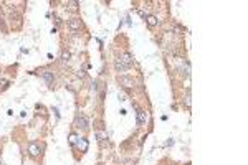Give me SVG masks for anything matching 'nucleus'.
<instances>
[{"label":"nucleus","mask_w":248,"mask_h":165,"mask_svg":"<svg viewBox=\"0 0 248 165\" xmlns=\"http://www.w3.org/2000/svg\"><path fill=\"white\" fill-rule=\"evenodd\" d=\"M119 60H121V61H123L126 66H128V68H131V66H132V56H131L129 53L121 55V56H119Z\"/></svg>","instance_id":"7"},{"label":"nucleus","mask_w":248,"mask_h":165,"mask_svg":"<svg viewBox=\"0 0 248 165\" xmlns=\"http://www.w3.org/2000/svg\"><path fill=\"white\" fill-rule=\"evenodd\" d=\"M146 121H147V112L142 109H137V124L142 126V124H146Z\"/></svg>","instance_id":"5"},{"label":"nucleus","mask_w":248,"mask_h":165,"mask_svg":"<svg viewBox=\"0 0 248 165\" xmlns=\"http://www.w3.org/2000/svg\"><path fill=\"white\" fill-rule=\"evenodd\" d=\"M42 76H43V79H45V83H47L48 86L53 84V79H55V78H53V73H50V71H45Z\"/></svg>","instance_id":"8"},{"label":"nucleus","mask_w":248,"mask_h":165,"mask_svg":"<svg viewBox=\"0 0 248 165\" xmlns=\"http://www.w3.org/2000/svg\"><path fill=\"white\" fill-rule=\"evenodd\" d=\"M76 140H78V135H76V134H71V135H70V144H71L73 147H74V144H76Z\"/></svg>","instance_id":"12"},{"label":"nucleus","mask_w":248,"mask_h":165,"mask_svg":"<svg viewBox=\"0 0 248 165\" xmlns=\"http://www.w3.org/2000/svg\"><path fill=\"white\" fill-rule=\"evenodd\" d=\"M116 69H117V71H128L129 68H128L126 65H124L123 61H121L119 58H117V60H116Z\"/></svg>","instance_id":"10"},{"label":"nucleus","mask_w":248,"mask_h":165,"mask_svg":"<svg viewBox=\"0 0 248 165\" xmlns=\"http://www.w3.org/2000/svg\"><path fill=\"white\" fill-rule=\"evenodd\" d=\"M184 102L187 104V108H190V94H187V97H185V101Z\"/></svg>","instance_id":"14"},{"label":"nucleus","mask_w":248,"mask_h":165,"mask_svg":"<svg viewBox=\"0 0 248 165\" xmlns=\"http://www.w3.org/2000/svg\"><path fill=\"white\" fill-rule=\"evenodd\" d=\"M74 147H76L80 152H88V147H89L88 139H85V137H78V140H76V144H74Z\"/></svg>","instance_id":"2"},{"label":"nucleus","mask_w":248,"mask_h":165,"mask_svg":"<svg viewBox=\"0 0 248 165\" xmlns=\"http://www.w3.org/2000/svg\"><path fill=\"white\" fill-rule=\"evenodd\" d=\"M117 83H119L123 88H126V89H129V88L134 86V79L129 78V76H119V78H117Z\"/></svg>","instance_id":"3"},{"label":"nucleus","mask_w":248,"mask_h":165,"mask_svg":"<svg viewBox=\"0 0 248 165\" xmlns=\"http://www.w3.org/2000/svg\"><path fill=\"white\" fill-rule=\"evenodd\" d=\"M68 27H70L73 31L80 30V28H81V20L80 18H71L70 22H68Z\"/></svg>","instance_id":"6"},{"label":"nucleus","mask_w":248,"mask_h":165,"mask_svg":"<svg viewBox=\"0 0 248 165\" xmlns=\"http://www.w3.org/2000/svg\"><path fill=\"white\" fill-rule=\"evenodd\" d=\"M146 20H147V25H149V27H155V25L159 23V20H157V17H154V15H149Z\"/></svg>","instance_id":"9"},{"label":"nucleus","mask_w":248,"mask_h":165,"mask_svg":"<svg viewBox=\"0 0 248 165\" xmlns=\"http://www.w3.org/2000/svg\"><path fill=\"white\" fill-rule=\"evenodd\" d=\"M68 5H70V8H71V10H74V8L78 7V2H68Z\"/></svg>","instance_id":"13"},{"label":"nucleus","mask_w":248,"mask_h":165,"mask_svg":"<svg viewBox=\"0 0 248 165\" xmlns=\"http://www.w3.org/2000/svg\"><path fill=\"white\" fill-rule=\"evenodd\" d=\"M42 150H43V147L38 145L36 142H30V144H28V154H30L31 157H38V155L42 154Z\"/></svg>","instance_id":"1"},{"label":"nucleus","mask_w":248,"mask_h":165,"mask_svg":"<svg viewBox=\"0 0 248 165\" xmlns=\"http://www.w3.org/2000/svg\"><path fill=\"white\" fill-rule=\"evenodd\" d=\"M74 126L78 127V129H81V131H88V119H86L85 116H78L76 121H74Z\"/></svg>","instance_id":"4"},{"label":"nucleus","mask_w":248,"mask_h":165,"mask_svg":"<svg viewBox=\"0 0 248 165\" xmlns=\"http://www.w3.org/2000/svg\"><path fill=\"white\" fill-rule=\"evenodd\" d=\"M70 56H71L70 51H63V53H61V61L63 63H68V61H70Z\"/></svg>","instance_id":"11"}]
</instances>
